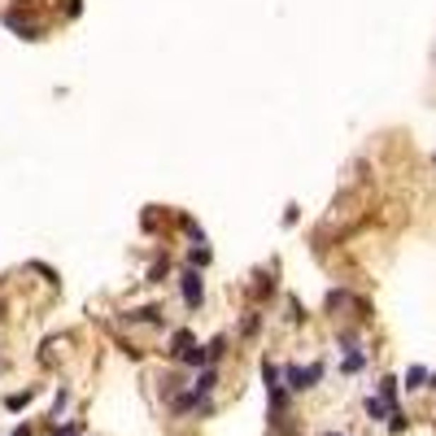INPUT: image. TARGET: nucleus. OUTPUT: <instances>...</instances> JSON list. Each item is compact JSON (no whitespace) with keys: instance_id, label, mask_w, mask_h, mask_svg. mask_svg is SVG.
I'll return each mask as SVG.
<instances>
[{"instance_id":"nucleus-10","label":"nucleus","mask_w":436,"mask_h":436,"mask_svg":"<svg viewBox=\"0 0 436 436\" xmlns=\"http://www.w3.org/2000/svg\"><path fill=\"white\" fill-rule=\"evenodd\" d=\"M210 258H214V253L205 249V244H192V249H188V266H196V271L210 266Z\"/></svg>"},{"instance_id":"nucleus-9","label":"nucleus","mask_w":436,"mask_h":436,"mask_svg":"<svg viewBox=\"0 0 436 436\" xmlns=\"http://www.w3.org/2000/svg\"><path fill=\"white\" fill-rule=\"evenodd\" d=\"M179 363H184V367H196V371H201V367H210V349H205V345H192V349H188L184 358H179Z\"/></svg>"},{"instance_id":"nucleus-6","label":"nucleus","mask_w":436,"mask_h":436,"mask_svg":"<svg viewBox=\"0 0 436 436\" xmlns=\"http://www.w3.org/2000/svg\"><path fill=\"white\" fill-rule=\"evenodd\" d=\"M428 384H432V375H428V367H410L406 371V379H401V389H410V393H419V389H428Z\"/></svg>"},{"instance_id":"nucleus-14","label":"nucleus","mask_w":436,"mask_h":436,"mask_svg":"<svg viewBox=\"0 0 436 436\" xmlns=\"http://www.w3.org/2000/svg\"><path fill=\"white\" fill-rule=\"evenodd\" d=\"M53 436H83V423H79V419H74V423H66V428H57Z\"/></svg>"},{"instance_id":"nucleus-20","label":"nucleus","mask_w":436,"mask_h":436,"mask_svg":"<svg viewBox=\"0 0 436 436\" xmlns=\"http://www.w3.org/2000/svg\"><path fill=\"white\" fill-rule=\"evenodd\" d=\"M13 436H31V428H13Z\"/></svg>"},{"instance_id":"nucleus-17","label":"nucleus","mask_w":436,"mask_h":436,"mask_svg":"<svg viewBox=\"0 0 436 436\" xmlns=\"http://www.w3.org/2000/svg\"><path fill=\"white\" fill-rule=\"evenodd\" d=\"M66 406H70V389H61V393H57V401H53V415H57V419H61V410H66Z\"/></svg>"},{"instance_id":"nucleus-4","label":"nucleus","mask_w":436,"mask_h":436,"mask_svg":"<svg viewBox=\"0 0 436 436\" xmlns=\"http://www.w3.org/2000/svg\"><path fill=\"white\" fill-rule=\"evenodd\" d=\"M192 389H196L201 397H210V393L218 389V367H214V363H210V367H201V371H196V379H192Z\"/></svg>"},{"instance_id":"nucleus-21","label":"nucleus","mask_w":436,"mask_h":436,"mask_svg":"<svg viewBox=\"0 0 436 436\" xmlns=\"http://www.w3.org/2000/svg\"><path fill=\"white\" fill-rule=\"evenodd\" d=\"M327 436H345V432H327Z\"/></svg>"},{"instance_id":"nucleus-18","label":"nucleus","mask_w":436,"mask_h":436,"mask_svg":"<svg viewBox=\"0 0 436 436\" xmlns=\"http://www.w3.org/2000/svg\"><path fill=\"white\" fill-rule=\"evenodd\" d=\"M258 331V314H244V323H240V336H253Z\"/></svg>"},{"instance_id":"nucleus-5","label":"nucleus","mask_w":436,"mask_h":436,"mask_svg":"<svg viewBox=\"0 0 436 436\" xmlns=\"http://www.w3.org/2000/svg\"><path fill=\"white\" fill-rule=\"evenodd\" d=\"M126 323H153V327H162V310L158 305H140V310H126Z\"/></svg>"},{"instance_id":"nucleus-11","label":"nucleus","mask_w":436,"mask_h":436,"mask_svg":"<svg viewBox=\"0 0 436 436\" xmlns=\"http://www.w3.org/2000/svg\"><path fill=\"white\" fill-rule=\"evenodd\" d=\"M363 367H367V353H363V349H349V358L341 363V371H345V375H358Z\"/></svg>"},{"instance_id":"nucleus-2","label":"nucleus","mask_w":436,"mask_h":436,"mask_svg":"<svg viewBox=\"0 0 436 436\" xmlns=\"http://www.w3.org/2000/svg\"><path fill=\"white\" fill-rule=\"evenodd\" d=\"M179 293H184V305L188 310H201V301H205V279L196 266H184V275H179Z\"/></svg>"},{"instance_id":"nucleus-16","label":"nucleus","mask_w":436,"mask_h":436,"mask_svg":"<svg viewBox=\"0 0 436 436\" xmlns=\"http://www.w3.org/2000/svg\"><path fill=\"white\" fill-rule=\"evenodd\" d=\"M170 266L166 262H153V271H148V284H162V275H166Z\"/></svg>"},{"instance_id":"nucleus-13","label":"nucleus","mask_w":436,"mask_h":436,"mask_svg":"<svg viewBox=\"0 0 436 436\" xmlns=\"http://www.w3.org/2000/svg\"><path fill=\"white\" fill-rule=\"evenodd\" d=\"M205 349H210V363H218V358L227 353V336H214V341L205 345Z\"/></svg>"},{"instance_id":"nucleus-7","label":"nucleus","mask_w":436,"mask_h":436,"mask_svg":"<svg viewBox=\"0 0 436 436\" xmlns=\"http://www.w3.org/2000/svg\"><path fill=\"white\" fill-rule=\"evenodd\" d=\"M363 406H367V415H371L375 423H389V415H393V410H397V406H389V401H384L379 393H375V397H367Z\"/></svg>"},{"instance_id":"nucleus-15","label":"nucleus","mask_w":436,"mask_h":436,"mask_svg":"<svg viewBox=\"0 0 436 436\" xmlns=\"http://www.w3.org/2000/svg\"><path fill=\"white\" fill-rule=\"evenodd\" d=\"M27 401H31V389H27V393H13V397H9L5 406H9V410H22V406H27Z\"/></svg>"},{"instance_id":"nucleus-3","label":"nucleus","mask_w":436,"mask_h":436,"mask_svg":"<svg viewBox=\"0 0 436 436\" xmlns=\"http://www.w3.org/2000/svg\"><path fill=\"white\" fill-rule=\"evenodd\" d=\"M5 27L13 31V35H22V40H44V27L40 22H31V18H22V13H5Z\"/></svg>"},{"instance_id":"nucleus-8","label":"nucleus","mask_w":436,"mask_h":436,"mask_svg":"<svg viewBox=\"0 0 436 436\" xmlns=\"http://www.w3.org/2000/svg\"><path fill=\"white\" fill-rule=\"evenodd\" d=\"M192 345H196V341H192V331H188V327H179L175 336H170V349H166V353H170V358H184Z\"/></svg>"},{"instance_id":"nucleus-1","label":"nucleus","mask_w":436,"mask_h":436,"mask_svg":"<svg viewBox=\"0 0 436 436\" xmlns=\"http://www.w3.org/2000/svg\"><path fill=\"white\" fill-rule=\"evenodd\" d=\"M323 363H310V367H284V389L288 393H310L314 384L323 379Z\"/></svg>"},{"instance_id":"nucleus-22","label":"nucleus","mask_w":436,"mask_h":436,"mask_svg":"<svg viewBox=\"0 0 436 436\" xmlns=\"http://www.w3.org/2000/svg\"><path fill=\"white\" fill-rule=\"evenodd\" d=\"M428 389H436V379H432V384H428Z\"/></svg>"},{"instance_id":"nucleus-23","label":"nucleus","mask_w":436,"mask_h":436,"mask_svg":"<svg viewBox=\"0 0 436 436\" xmlns=\"http://www.w3.org/2000/svg\"><path fill=\"white\" fill-rule=\"evenodd\" d=\"M432 166H436V153H432Z\"/></svg>"},{"instance_id":"nucleus-19","label":"nucleus","mask_w":436,"mask_h":436,"mask_svg":"<svg viewBox=\"0 0 436 436\" xmlns=\"http://www.w3.org/2000/svg\"><path fill=\"white\" fill-rule=\"evenodd\" d=\"M288 319H293V323H301V319H305V314H301V301H288Z\"/></svg>"},{"instance_id":"nucleus-12","label":"nucleus","mask_w":436,"mask_h":436,"mask_svg":"<svg viewBox=\"0 0 436 436\" xmlns=\"http://www.w3.org/2000/svg\"><path fill=\"white\" fill-rule=\"evenodd\" d=\"M397 389H401V379H393V375H384V379H379V397L389 401V406H397Z\"/></svg>"}]
</instances>
